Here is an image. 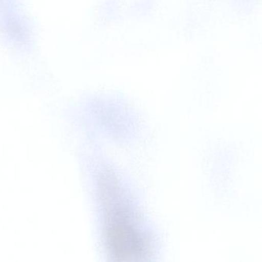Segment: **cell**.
I'll use <instances>...</instances> for the list:
<instances>
[{"label": "cell", "mask_w": 262, "mask_h": 262, "mask_svg": "<svg viewBox=\"0 0 262 262\" xmlns=\"http://www.w3.org/2000/svg\"><path fill=\"white\" fill-rule=\"evenodd\" d=\"M106 246L118 261H141L150 255V238L124 195L116 176L107 172L99 180Z\"/></svg>", "instance_id": "6da1fadb"}]
</instances>
